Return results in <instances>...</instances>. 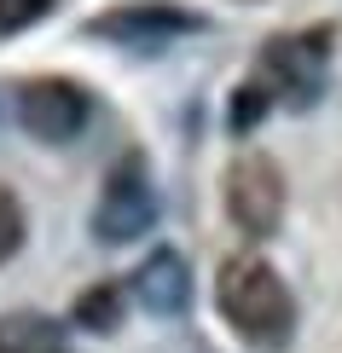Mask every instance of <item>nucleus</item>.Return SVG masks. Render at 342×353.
Wrapping results in <instances>:
<instances>
[{
    "label": "nucleus",
    "mask_w": 342,
    "mask_h": 353,
    "mask_svg": "<svg viewBox=\"0 0 342 353\" xmlns=\"http://www.w3.org/2000/svg\"><path fill=\"white\" fill-rule=\"evenodd\" d=\"M0 353H64V325L47 313H6L0 319Z\"/></svg>",
    "instance_id": "obj_8"
},
{
    "label": "nucleus",
    "mask_w": 342,
    "mask_h": 353,
    "mask_svg": "<svg viewBox=\"0 0 342 353\" xmlns=\"http://www.w3.org/2000/svg\"><path fill=\"white\" fill-rule=\"evenodd\" d=\"M47 12H53V0H0V41H12V35H23V29H35Z\"/></svg>",
    "instance_id": "obj_12"
},
{
    "label": "nucleus",
    "mask_w": 342,
    "mask_h": 353,
    "mask_svg": "<svg viewBox=\"0 0 342 353\" xmlns=\"http://www.w3.org/2000/svg\"><path fill=\"white\" fill-rule=\"evenodd\" d=\"M122 307H128V296H122V284H93V290H82L76 296V307H70V325H82V330H93V336H111L116 325H122Z\"/></svg>",
    "instance_id": "obj_9"
},
{
    "label": "nucleus",
    "mask_w": 342,
    "mask_h": 353,
    "mask_svg": "<svg viewBox=\"0 0 342 353\" xmlns=\"http://www.w3.org/2000/svg\"><path fill=\"white\" fill-rule=\"evenodd\" d=\"M87 116H93V99L70 76H35L18 87V122L41 145H70L87 128Z\"/></svg>",
    "instance_id": "obj_6"
},
{
    "label": "nucleus",
    "mask_w": 342,
    "mask_h": 353,
    "mask_svg": "<svg viewBox=\"0 0 342 353\" xmlns=\"http://www.w3.org/2000/svg\"><path fill=\"white\" fill-rule=\"evenodd\" d=\"M23 232H29V220H23L18 191H6V185H0V261H12V255L23 249Z\"/></svg>",
    "instance_id": "obj_11"
},
{
    "label": "nucleus",
    "mask_w": 342,
    "mask_h": 353,
    "mask_svg": "<svg viewBox=\"0 0 342 353\" xmlns=\"http://www.w3.org/2000/svg\"><path fill=\"white\" fill-rule=\"evenodd\" d=\"M331 58H336V23H307L296 35H273L261 47V81L278 99H290L296 110H307L325 93Z\"/></svg>",
    "instance_id": "obj_2"
},
{
    "label": "nucleus",
    "mask_w": 342,
    "mask_h": 353,
    "mask_svg": "<svg viewBox=\"0 0 342 353\" xmlns=\"http://www.w3.org/2000/svg\"><path fill=\"white\" fill-rule=\"evenodd\" d=\"M215 307L220 319L244 336L249 347H285L296 336V301H290V284L278 278L273 261L261 255H232L215 278Z\"/></svg>",
    "instance_id": "obj_1"
},
{
    "label": "nucleus",
    "mask_w": 342,
    "mask_h": 353,
    "mask_svg": "<svg viewBox=\"0 0 342 353\" xmlns=\"http://www.w3.org/2000/svg\"><path fill=\"white\" fill-rule=\"evenodd\" d=\"M133 296L151 319H180L186 301H191V267L180 249H151L133 272Z\"/></svg>",
    "instance_id": "obj_7"
},
{
    "label": "nucleus",
    "mask_w": 342,
    "mask_h": 353,
    "mask_svg": "<svg viewBox=\"0 0 342 353\" xmlns=\"http://www.w3.org/2000/svg\"><path fill=\"white\" fill-rule=\"evenodd\" d=\"M157 226V185H151V168H145L140 151H128L122 163L111 168L105 191L93 203V238L99 243H133Z\"/></svg>",
    "instance_id": "obj_4"
},
{
    "label": "nucleus",
    "mask_w": 342,
    "mask_h": 353,
    "mask_svg": "<svg viewBox=\"0 0 342 353\" xmlns=\"http://www.w3.org/2000/svg\"><path fill=\"white\" fill-rule=\"evenodd\" d=\"M198 29H203V18L186 12V6H174V0H128V6H116V12L87 18V35L133 47V52H162L169 41L198 35Z\"/></svg>",
    "instance_id": "obj_5"
},
{
    "label": "nucleus",
    "mask_w": 342,
    "mask_h": 353,
    "mask_svg": "<svg viewBox=\"0 0 342 353\" xmlns=\"http://www.w3.org/2000/svg\"><path fill=\"white\" fill-rule=\"evenodd\" d=\"M220 197H227V220L244 238H273L285 220V174L267 151H238L220 174Z\"/></svg>",
    "instance_id": "obj_3"
},
{
    "label": "nucleus",
    "mask_w": 342,
    "mask_h": 353,
    "mask_svg": "<svg viewBox=\"0 0 342 353\" xmlns=\"http://www.w3.org/2000/svg\"><path fill=\"white\" fill-rule=\"evenodd\" d=\"M273 99H278V93H273V87H267L261 76H256V81H238V87H232V105H227V128H232L238 139H244L249 128H256L261 116L273 110Z\"/></svg>",
    "instance_id": "obj_10"
}]
</instances>
